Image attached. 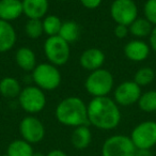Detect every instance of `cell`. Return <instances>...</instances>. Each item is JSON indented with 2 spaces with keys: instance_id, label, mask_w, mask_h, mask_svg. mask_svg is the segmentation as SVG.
<instances>
[{
  "instance_id": "4dcf8cb0",
  "label": "cell",
  "mask_w": 156,
  "mask_h": 156,
  "mask_svg": "<svg viewBox=\"0 0 156 156\" xmlns=\"http://www.w3.org/2000/svg\"><path fill=\"white\" fill-rule=\"evenodd\" d=\"M135 156H153L151 149H136Z\"/></svg>"
},
{
  "instance_id": "30bf717a",
  "label": "cell",
  "mask_w": 156,
  "mask_h": 156,
  "mask_svg": "<svg viewBox=\"0 0 156 156\" xmlns=\"http://www.w3.org/2000/svg\"><path fill=\"white\" fill-rule=\"evenodd\" d=\"M20 132L22 138L27 142L39 143L45 137V126L40 119L30 115L25 117L20 123Z\"/></svg>"
},
{
  "instance_id": "8992f818",
  "label": "cell",
  "mask_w": 156,
  "mask_h": 156,
  "mask_svg": "<svg viewBox=\"0 0 156 156\" xmlns=\"http://www.w3.org/2000/svg\"><path fill=\"white\" fill-rule=\"evenodd\" d=\"M17 98L20 108L32 115L44 110L47 103L45 91L37 86H27L22 90Z\"/></svg>"
},
{
  "instance_id": "d6986e66",
  "label": "cell",
  "mask_w": 156,
  "mask_h": 156,
  "mask_svg": "<svg viewBox=\"0 0 156 156\" xmlns=\"http://www.w3.org/2000/svg\"><path fill=\"white\" fill-rule=\"evenodd\" d=\"M20 83L14 77L7 76L0 80V95L5 98H15L22 92Z\"/></svg>"
},
{
  "instance_id": "603a6c76",
  "label": "cell",
  "mask_w": 156,
  "mask_h": 156,
  "mask_svg": "<svg viewBox=\"0 0 156 156\" xmlns=\"http://www.w3.org/2000/svg\"><path fill=\"white\" fill-rule=\"evenodd\" d=\"M156 79V72L151 66H142L137 69L133 80L140 88L150 86Z\"/></svg>"
},
{
  "instance_id": "d6a6232c",
  "label": "cell",
  "mask_w": 156,
  "mask_h": 156,
  "mask_svg": "<svg viewBox=\"0 0 156 156\" xmlns=\"http://www.w3.org/2000/svg\"><path fill=\"white\" fill-rule=\"evenodd\" d=\"M33 156H46V155H44V154L41 153V152H34Z\"/></svg>"
},
{
  "instance_id": "cb8c5ba5",
  "label": "cell",
  "mask_w": 156,
  "mask_h": 156,
  "mask_svg": "<svg viewBox=\"0 0 156 156\" xmlns=\"http://www.w3.org/2000/svg\"><path fill=\"white\" fill-rule=\"evenodd\" d=\"M42 23H43L44 33L47 37H55V35L59 34L63 22L60 20L59 16L50 14V15H46L42 20Z\"/></svg>"
},
{
  "instance_id": "6da1fadb",
  "label": "cell",
  "mask_w": 156,
  "mask_h": 156,
  "mask_svg": "<svg viewBox=\"0 0 156 156\" xmlns=\"http://www.w3.org/2000/svg\"><path fill=\"white\" fill-rule=\"evenodd\" d=\"M120 106L109 96L93 98L88 104L89 124L102 130L115 129L121 122Z\"/></svg>"
},
{
  "instance_id": "ba28073f",
  "label": "cell",
  "mask_w": 156,
  "mask_h": 156,
  "mask_svg": "<svg viewBox=\"0 0 156 156\" xmlns=\"http://www.w3.org/2000/svg\"><path fill=\"white\" fill-rule=\"evenodd\" d=\"M130 139L136 149H152L156 145V122L143 121L134 127Z\"/></svg>"
},
{
  "instance_id": "f1b7e54d",
  "label": "cell",
  "mask_w": 156,
  "mask_h": 156,
  "mask_svg": "<svg viewBox=\"0 0 156 156\" xmlns=\"http://www.w3.org/2000/svg\"><path fill=\"white\" fill-rule=\"evenodd\" d=\"M83 8L88 10H95L102 5L103 0H79Z\"/></svg>"
},
{
  "instance_id": "e575fe53",
  "label": "cell",
  "mask_w": 156,
  "mask_h": 156,
  "mask_svg": "<svg viewBox=\"0 0 156 156\" xmlns=\"http://www.w3.org/2000/svg\"><path fill=\"white\" fill-rule=\"evenodd\" d=\"M3 156H9V155H8V154H5V155H3Z\"/></svg>"
},
{
  "instance_id": "f546056e",
  "label": "cell",
  "mask_w": 156,
  "mask_h": 156,
  "mask_svg": "<svg viewBox=\"0 0 156 156\" xmlns=\"http://www.w3.org/2000/svg\"><path fill=\"white\" fill-rule=\"evenodd\" d=\"M149 45L151 47V50L156 52V26L153 27L151 34L149 37Z\"/></svg>"
},
{
  "instance_id": "3957f363",
  "label": "cell",
  "mask_w": 156,
  "mask_h": 156,
  "mask_svg": "<svg viewBox=\"0 0 156 156\" xmlns=\"http://www.w3.org/2000/svg\"><path fill=\"white\" fill-rule=\"evenodd\" d=\"M31 78L34 86L43 91H54L61 85L62 76L58 66L49 62L40 63L31 72Z\"/></svg>"
},
{
  "instance_id": "9c48e42d",
  "label": "cell",
  "mask_w": 156,
  "mask_h": 156,
  "mask_svg": "<svg viewBox=\"0 0 156 156\" xmlns=\"http://www.w3.org/2000/svg\"><path fill=\"white\" fill-rule=\"evenodd\" d=\"M110 16L117 25L129 26L138 17V7L134 0H113Z\"/></svg>"
},
{
  "instance_id": "83f0119b",
  "label": "cell",
  "mask_w": 156,
  "mask_h": 156,
  "mask_svg": "<svg viewBox=\"0 0 156 156\" xmlns=\"http://www.w3.org/2000/svg\"><path fill=\"white\" fill-rule=\"evenodd\" d=\"M113 33H115V37L122 40L125 39L126 37L129 33V29H128V26H125V25H117L113 29Z\"/></svg>"
},
{
  "instance_id": "52a82bcc",
  "label": "cell",
  "mask_w": 156,
  "mask_h": 156,
  "mask_svg": "<svg viewBox=\"0 0 156 156\" xmlns=\"http://www.w3.org/2000/svg\"><path fill=\"white\" fill-rule=\"evenodd\" d=\"M135 153L136 147L126 135L108 137L102 147V156H135Z\"/></svg>"
},
{
  "instance_id": "4316f807",
  "label": "cell",
  "mask_w": 156,
  "mask_h": 156,
  "mask_svg": "<svg viewBox=\"0 0 156 156\" xmlns=\"http://www.w3.org/2000/svg\"><path fill=\"white\" fill-rule=\"evenodd\" d=\"M143 17L156 26V0H147L143 5Z\"/></svg>"
},
{
  "instance_id": "5bb4252c",
  "label": "cell",
  "mask_w": 156,
  "mask_h": 156,
  "mask_svg": "<svg viewBox=\"0 0 156 156\" xmlns=\"http://www.w3.org/2000/svg\"><path fill=\"white\" fill-rule=\"evenodd\" d=\"M23 12L28 20H43L47 15L48 0H22Z\"/></svg>"
},
{
  "instance_id": "1f68e13d",
  "label": "cell",
  "mask_w": 156,
  "mask_h": 156,
  "mask_svg": "<svg viewBox=\"0 0 156 156\" xmlns=\"http://www.w3.org/2000/svg\"><path fill=\"white\" fill-rule=\"evenodd\" d=\"M46 156H67V154L65 153V152L61 151V150L56 149V150H52V151H50Z\"/></svg>"
},
{
  "instance_id": "e0dca14e",
  "label": "cell",
  "mask_w": 156,
  "mask_h": 156,
  "mask_svg": "<svg viewBox=\"0 0 156 156\" xmlns=\"http://www.w3.org/2000/svg\"><path fill=\"white\" fill-rule=\"evenodd\" d=\"M15 62L18 67L25 72H32L37 65L35 52L27 46H23L16 50Z\"/></svg>"
},
{
  "instance_id": "836d02e7",
  "label": "cell",
  "mask_w": 156,
  "mask_h": 156,
  "mask_svg": "<svg viewBox=\"0 0 156 156\" xmlns=\"http://www.w3.org/2000/svg\"><path fill=\"white\" fill-rule=\"evenodd\" d=\"M55 1H59V2H66V1H71V0H55Z\"/></svg>"
},
{
  "instance_id": "2e32d148",
  "label": "cell",
  "mask_w": 156,
  "mask_h": 156,
  "mask_svg": "<svg viewBox=\"0 0 156 156\" xmlns=\"http://www.w3.org/2000/svg\"><path fill=\"white\" fill-rule=\"evenodd\" d=\"M16 31L11 23L0 20V54L11 50L16 43Z\"/></svg>"
},
{
  "instance_id": "d4e9b609",
  "label": "cell",
  "mask_w": 156,
  "mask_h": 156,
  "mask_svg": "<svg viewBox=\"0 0 156 156\" xmlns=\"http://www.w3.org/2000/svg\"><path fill=\"white\" fill-rule=\"evenodd\" d=\"M138 106L143 112H156V90H149L141 93Z\"/></svg>"
},
{
  "instance_id": "8fae6325",
  "label": "cell",
  "mask_w": 156,
  "mask_h": 156,
  "mask_svg": "<svg viewBox=\"0 0 156 156\" xmlns=\"http://www.w3.org/2000/svg\"><path fill=\"white\" fill-rule=\"evenodd\" d=\"M141 93V88L134 80H126L117 86L113 91V101L119 106H132L138 103Z\"/></svg>"
},
{
  "instance_id": "7402d4cb",
  "label": "cell",
  "mask_w": 156,
  "mask_h": 156,
  "mask_svg": "<svg viewBox=\"0 0 156 156\" xmlns=\"http://www.w3.org/2000/svg\"><path fill=\"white\" fill-rule=\"evenodd\" d=\"M7 154L9 156H33L34 151L31 143L24 139H16L9 144Z\"/></svg>"
},
{
  "instance_id": "7a4b0ae2",
  "label": "cell",
  "mask_w": 156,
  "mask_h": 156,
  "mask_svg": "<svg viewBox=\"0 0 156 156\" xmlns=\"http://www.w3.org/2000/svg\"><path fill=\"white\" fill-rule=\"evenodd\" d=\"M57 121L64 126L78 127L89 125L88 105L78 96L65 98L57 105L55 110Z\"/></svg>"
},
{
  "instance_id": "277c9868",
  "label": "cell",
  "mask_w": 156,
  "mask_h": 156,
  "mask_svg": "<svg viewBox=\"0 0 156 156\" xmlns=\"http://www.w3.org/2000/svg\"><path fill=\"white\" fill-rule=\"evenodd\" d=\"M115 87L113 76L108 69H98L90 72L86 78L85 88L92 98H103L109 96Z\"/></svg>"
},
{
  "instance_id": "4fadbf2b",
  "label": "cell",
  "mask_w": 156,
  "mask_h": 156,
  "mask_svg": "<svg viewBox=\"0 0 156 156\" xmlns=\"http://www.w3.org/2000/svg\"><path fill=\"white\" fill-rule=\"evenodd\" d=\"M105 60H106V56H105L104 51L96 47L85 49L81 52L80 57H79L80 66L83 69L89 72H93L98 69H102V66L105 63Z\"/></svg>"
},
{
  "instance_id": "44dd1931",
  "label": "cell",
  "mask_w": 156,
  "mask_h": 156,
  "mask_svg": "<svg viewBox=\"0 0 156 156\" xmlns=\"http://www.w3.org/2000/svg\"><path fill=\"white\" fill-rule=\"evenodd\" d=\"M153 25L150 22H147L144 17H137L132 24L128 26L129 33L135 37L136 39L143 40L145 37H149L153 29Z\"/></svg>"
},
{
  "instance_id": "9a60e30c",
  "label": "cell",
  "mask_w": 156,
  "mask_h": 156,
  "mask_svg": "<svg viewBox=\"0 0 156 156\" xmlns=\"http://www.w3.org/2000/svg\"><path fill=\"white\" fill-rule=\"evenodd\" d=\"M24 14L22 0H0V20L13 22Z\"/></svg>"
},
{
  "instance_id": "ffe728a7",
  "label": "cell",
  "mask_w": 156,
  "mask_h": 156,
  "mask_svg": "<svg viewBox=\"0 0 156 156\" xmlns=\"http://www.w3.org/2000/svg\"><path fill=\"white\" fill-rule=\"evenodd\" d=\"M80 26L75 20H65L59 31V37L64 40L66 43H75L80 37Z\"/></svg>"
},
{
  "instance_id": "5b68a950",
  "label": "cell",
  "mask_w": 156,
  "mask_h": 156,
  "mask_svg": "<svg viewBox=\"0 0 156 156\" xmlns=\"http://www.w3.org/2000/svg\"><path fill=\"white\" fill-rule=\"evenodd\" d=\"M43 49L48 62L58 67L66 64L71 57L69 44L59 35L48 37L44 42Z\"/></svg>"
},
{
  "instance_id": "484cf974",
  "label": "cell",
  "mask_w": 156,
  "mask_h": 156,
  "mask_svg": "<svg viewBox=\"0 0 156 156\" xmlns=\"http://www.w3.org/2000/svg\"><path fill=\"white\" fill-rule=\"evenodd\" d=\"M25 33L28 37L37 40L44 34L42 20H28L25 24Z\"/></svg>"
},
{
  "instance_id": "ac0fdd59",
  "label": "cell",
  "mask_w": 156,
  "mask_h": 156,
  "mask_svg": "<svg viewBox=\"0 0 156 156\" xmlns=\"http://www.w3.org/2000/svg\"><path fill=\"white\" fill-rule=\"evenodd\" d=\"M92 141V133L88 125L75 127L71 135V143L76 150H85Z\"/></svg>"
},
{
  "instance_id": "7c38bea8",
  "label": "cell",
  "mask_w": 156,
  "mask_h": 156,
  "mask_svg": "<svg viewBox=\"0 0 156 156\" xmlns=\"http://www.w3.org/2000/svg\"><path fill=\"white\" fill-rule=\"evenodd\" d=\"M124 56L126 59L133 62H142L147 60L151 52V47L149 43L143 40L135 39L129 41L124 46Z\"/></svg>"
}]
</instances>
